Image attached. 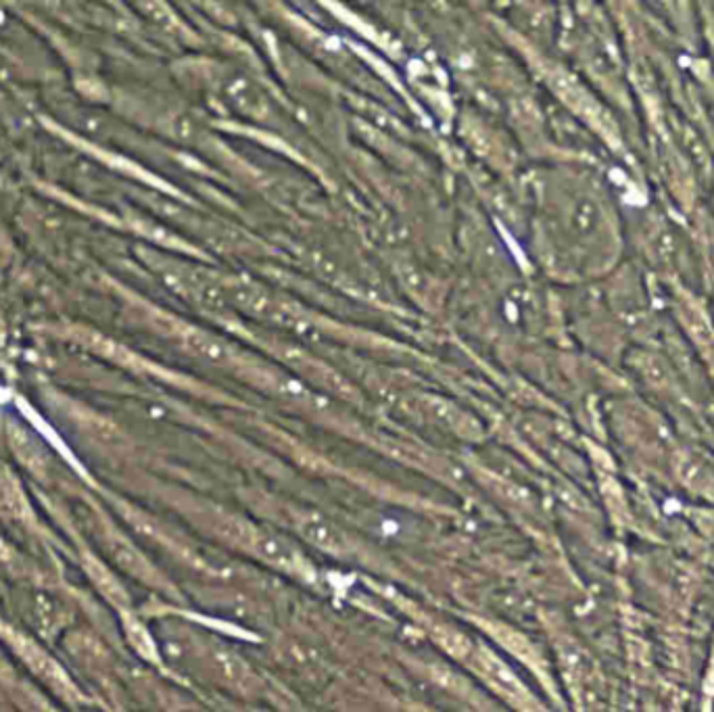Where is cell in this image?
Returning a JSON list of instances; mask_svg holds the SVG:
<instances>
[{"mask_svg": "<svg viewBox=\"0 0 714 712\" xmlns=\"http://www.w3.org/2000/svg\"><path fill=\"white\" fill-rule=\"evenodd\" d=\"M212 665L216 667L219 675L226 677V681L230 686H237L245 690L253 681V675L249 667L242 663V658H238L237 654H233L228 649H216L212 654Z\"/></svg>", "mask_w": 714, "mask_h": 712, "instance_id": "8", "label": "cell"}, {"mask_svg": "<svg viewBox=\"0 0 714 712\" xmlns=\"http://www.w3.org/2000/svg\"><path fill=\"white\" fill-rule=\"evenodd\" d=\"M94 533L99 535V540H101V545H103L109 561L115 562L124 573H128L136 581L147 583L151 587H166V581L159 575V570L115 527H111L107 522H99L97 529H94Z\"/></svg>", "mask_w": 714, "mask_h": 712, "instance_id": "3", "label": "cell"}, {"mask_svg": "<svg viewBox=\"0 0 714 712\" xmlns=\"http://www.w3.org/2000/svg\"><path fill=\"white\" fill-rule=\"evenodd\" d=\"M30 610H32L30 614L34 617L36 631H41L43 635H53V633L61 631L67 623L66 608L59 604L53 596L38 594L30 606Z\"/></svg>", "mask_w": 714, "mask_h": 712, "instance_id": "6", "label": "cell"}, {"mask_svg": "<svg viewBox=\"0 0 714 712\" xmlns=\"http://www.w3.org/2000/svg\"><path fill=\"white\" fill-rule=\"evenodd\" d=\"M466 663H471L476 675L498 696H501L508 704H512L517 711L537 712L531 691L524 688V683L517 677V673L510 669L494 649H489L483 644H478V646L475 644V649Z\"/></svg>", "mask_w": 714, "mask_h": 712, "instance_id": "2", "label": "cell"}, {"mask_svg": "<svg viewBox=\"0 0 714 712\" xmlns=\"http://www.w3.org/2000/svg\"><path fill=\"white\" fill-rule=\"evenodd\" d=\"M15 696L25 712H59L44 698L43 693L32 690L25 683H15Z\"/></svg>", "mask_w": 714, "mask_h": 712, "instance_id": "9", "label": "cell"}, {"mask_svg": "<svg viewBox=\"0 0 714 712\" xmlns=\"http://www.w3.org/2000/svg\"><path fill=\"white\" fill-rule=\"evenodd\" d=\"M297 531L305 541H309L314 547L322 550L326 554L347 556L353 550L345 531L320 515H305L304 518H299Z\"/></svg>", "mask_w": 714, "mask_h": 712, "instance_id": "4", "label": "cell"}, {"mask_svg": "<svg viewBox=\"0 0 714 712\" xmlns=\"http://www.w3.org/2000/svg\"><path fill=\"white\" fill-rule=\"evenodd\" d=\"M122 625H124L126 637H128L131 646L136 649V654L143 656L147 663L159 665V663H161V652H159V646H157V642H155L151 631H149L147 626L143 625L134 614H131V610L124 612V617H122Z\"/></svg>", "mask_w": 714, "mask_h": 712, "instance_id": "7", "label": "cell"}, {"mask_svg": "<svg viewBox=\"0 0 714 712\" xmlns=\"http://www.w3.org/2000/svg\"><path fill=\"white\" fill-rule=\"evenodd\" d=\"M217 527L226 540L237 543L238 547L247 550L249 554L258 556L261 562L279 568L282 573L302 577V579L314 577V568L309 566V562L305 561L304 554L291 541L281 538L279 533L249 524L240 518H222L217 522Z\"/></svg>", "mask_w": 714, "mask_h": 712, "instance_id": "1", "label": "cell"}, {"mask_svg": "<svg viewBox=\"0 0 714 712\" xmlns=\"http://www.w3.org/2000/svg\"><path fill=\"white\" fill-rule=\"evenodd\" d=\"M480 629L487 631L494 642H498L499 646L508 649L512 656H517L522 663L533 665L537 660L533 644L524 635H520L519 631H514L512 626L501 625L496 621H480Z\"/></svg>", "mask_w": 714, "mask_h": 712, "instance_id": "5", "label": "cell"}]
</instances>
